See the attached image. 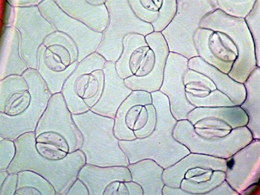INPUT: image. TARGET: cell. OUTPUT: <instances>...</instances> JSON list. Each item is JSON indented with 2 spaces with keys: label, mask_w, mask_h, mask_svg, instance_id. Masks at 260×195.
<instances>
[{
  "label": "cell",
  "mask_w": 260,
  "mask_h": 195,
  "mask_svg": "<svg viewBox=\"0 0 260 195\" xmlns=\"http://www.w3.org/2000/svg\"><path fill=\"white\" fill-rule=\"evenodd\" d=\"M14 142L16 153L7 170L9 173H18L24 170L35 172L53 186L58 195L67 194L86 164L85 156L80 149L69 153L59 161L43 158L36 149L35 133L21 135Z\"/></svg>",
  "instance_id": "2"
},
{
  "label": "cell",
  "mask_w": 260,
  "mask_h": 195,
  "mask_svg": "<svg viewBox=\"0 0 260 195\" xmlns=\"http://www.w3.org/2000/svg\"><path fill=\"white\" fill-rule=\"evenodd\" d=\"M153 107L151 93L133 91L119 107L114 118L116 137L120 141L136 140L134 132L146 125Z\"/></svg>",
  "instance_id": "10"
},
{
  "label": "cell",
  "mask_w": 260,
  "mask_h": 195,
  "mask_svg": "<svg viewBox=\"0 0 260 195\" xmlns=\"http://www.w3.org/2000/svg\"><path fill=\"white\" fill-rule=\"evenodd\" d=\"M193 41L199 56L222 73L230 72L238 51L226 34L200 28L194 34Z\"/></svg>",
  "instance_id": "11"
},
{
  "label": "cell",
  "mask_w": 260,
  "mask_h": 195,
  "mask_svg": "<svg viewBox=\"0 0 260 195\" xmlns=\"http://www.w3.org/2000/svg\"><path fill=\"white\" fill-rule=\"evenodd\" d=\"M67 195H90L89 190L85 184L77 179L73 183Z\"/></svg>",
  "instance_id": "25"
},
{
  "label": "cell",
  "mask_w": 260,
  "mask_h": 195,
  "mask_svg": "<svg viewBox=\"0 0 260 195\" xmlns=\"http://www.w3.org/2000/svg\"><path fill=\"white\" fill-rule=\"evenodd\" d=\"M188 59L177 53L170 52L167 59L162 83L159 91L169 99L171 112L176 119H187L194 106L186 97L184 76Z\"/></svg>",
  "instance_id": "9"
},
{
  "label": "cell",
  "mask_w": 260,
  "mask_h": 195,
  "mask_svg": "<svg viewBox=\"0 0 260 195\" xmlns=\"http://www.w3.org/2000/svg\"><path fill=\"white\" fill-rule=\"evenodd\" d=\"M16 153L15 142L0 137V171L8 169L15 157Z\"/></svg>",
  "instance_id": "21"
},
{
  "label": "cell",
  "mask_w": 260,
  "mask_h": 195,
  "mask_svg": "<svg viewBox=\"0 0 260 195\" xmlns=\"http://www.w3.org/2000/svg\"><path fill=\"white\" fill-rule=\"evenodd\" d=\"M127 167L131 173L132 180L141 186L143 194H162L164 169L155 161L143 159L130 164Z\"/></svg>",
  "instance_id": "16"
},
{
  "label": "cell",
  "mask_w": 260,
  "mask_h": 195,
  "mask_svg": "<svg viewBox=\"0 0 260 195\" xmlns=\"http://www.w3.org/2000/svg\"><path fill=\"white\" fill-rule=\"evenodd\" d=\"M15 195H42V194L40 190L36 188L28 186H22L17 188Z\"/></svg>",
  "instance_id": "26"
},
{
  "label": "cell",
  "mask_w": 260,
  "mask_h": 195,
  "mask_svg": "<svg viewBox=\"0 0 260 195\" xmlns=\"http://www.w3.org/2000/svg\"><path fill=\"white\" fill-rule=\"evenodd\" d=\"M150 50L145 37L137 34L127 35L123 41V50L115 62L118 76L125 80L136 77Z\"/></svg>",
  "instance_id": "13"
},
{
  "label": "cell",
  "mask_w": 260,
  "mask_h": 195,
  "mask_svg": "<svg viewBox=\"0 0 260 195\" xmlns=\"http://www.w3.org/2000/svg\"><path fill=\"white\" fill-rule=\"evenodd\" d=\"M177 11V0H163L159 17L151 26L154 32H161L171 23Z\"/></svg>",
  "instance_id": "20"
},
{
  "label": "cell",
  "mask_w": 260,
  "mask_h": 195,
  "mask_svg": "<svg viewBox=\"0 0 260 195\" xmlns=\"http://www.w3.org/2000/svg\"><path fill=\"white\" fill-rule=\"evenodd\" d=\"M103 72L104 83L102 95L90 110L99 115L114 119L119 107L133 91L127 87L124 80L117 74L115 62L106 61Z\"/></svg>",
  "instance_id": "12"
},
{
  "label": "cell",
  "mask_w": 260,
  "mask_h": 195,
  "mask_svg": "<svg viewBox=\"0 0 260 195\" xmlns=\"http://www.w3.org/2000/svg\"><path fill=\"white\" fill-rule=\"evenodd\" d=\"M116 195H129L127 188L124 182H120V186Z\"/></svg>",
  "instance_id": "29"
},
{
  "label": "cell",
  "mask_w": 260,
  "mask_h": 195,
  "mask_svg": "<svg viewBox=\"0 0 260 195\" xmlns=\"http://www.w3.org/2000/svg\"><path fill=\"white\" fill-rule=\"evenodd\" d=\"M36 149L43 158L51 161H59L64 159L69 153L50 144L36 143Z\"/></svg>",
  "instance_id": "23"
},
{
  "label": "cell",
  "mask_w": 260,
  "mask_h": 195,
  "mask_svg": "<svg viewBox=\"0 0 260 195\" xmlns=\"http://www.w3.org/2000/svg\"><path fill=\"white\" fill-rule=\"evenodd\" d=\"M106 60L95 52L82 60L64 83L62 95L72 115L90 110L103 92Z\"/></svg>",
  "instance_id": "4"
},
{
  "label": "cell",
  "mask_w": 260,
  "mask_h": 195,
  "mask_svg": "<svg viewBox=\"0 0 260 195\" xmlns=\"http://www.w3.org/2000/svg\"><path fill=\"white\" fill-rule=\"evenodd\" d=\"M10 175L8 170L0 171V185H2Z\"/></svg>",
  "instance_id": "30"
},
{
  "label": "cell",
  "mask_w": 260,
  "mask_h": 195,
  "mask_svg": "<svg viewBox=\"0 0 260 195\" xmlns=\"http://www.w3.org/2000/svg\"><path fill=\"white\" fill-rule=\"evenodd\" d=\"M234 161L233 160H230L228 162V166L229 168H232L234 165Z\"/></svg>",
  "instance_id": "31"
},
{
  "label": "cell",
  "mask_w": 260,
  "mask_h": 195,
  "mask_svg": "<svg viewBox=\"0 0 260 195\" xmlns=\"http://www.w3.org/2000/svg\"><path fill=\"white\" fill-rule=\"evenodd\" d=\"M259 4V0L255 1L252 10L244 19L253 40L256 67L259 68H260Z\"/></svg>",
  "instance_id": "18"
},
{
  "label": "cell",
  "mask_w": 260,
  "mask_h": 195,
  "mask_svg": "<svg viewBox=\"0 0 260 195\" xmlns=\"http://www.w3.org/2000/svg\"><path fill=\"white\" fill-rule=\"evenodd\" d=\"M255 1H216L218 9L236 18L245 19L252 10Z\"/></svg>",
  "instance_id": "19"
},
{
  "label": "cell",
  "mask_w": 260,
  "mask_h": 195,
  "mask_svg": "<svg viewBox=\"0 0 260 195\" xmlns=\"http://www.w3.org/2000/svg\"><path fill=\"white\" fill-rule=\"evenodd\" d=\"M36 142L50 144L70 153V146L67 140L54 132H45L39 134L36 137Z\"/></svg>",
  "instance_id": "22"
},
{
  "label": "cell",
  "mask_w": 260,
  "mask_h": 195,
  "mask_svg": "<svg viewBox=\"0 0 260 195\" xmlns=\"http://www.w3.org/2000/svg\"><path fill=\"white\" fill-rule=\"evenodd\" d=\"M78 179L87 187L90 195H103L108 185L115 181H132V176L127 167H102L86 164L80 171Z\"/></svg>",
  "instance_id": "14"
},
{
  "label": "cell",
  "mask_w": 260,
  "mask_h": 195,
  "mask_svg": "<svg viewBox=\"0 0 260 195\" xmlns=\"http://www.w3.org/2000/svg\"><path fill=\"white\" fill-rule=\"evenodd\" d=\"M73 118L82 136L80 150L85 156L86 164L102 167H127L128 158L114 134V119L91 110L73 115Z\"/></svg>",
  "instance_id": "3"
},
{
  "label": "cell",
  "mask_w": 260,
  "mask_h": 195,
  "mask_svg": "<svg viewBox=\"0 0 260 195\" xmlns=\"http://www.w3.org/2000/svg\"><path fill=\"white\" fill-rule=\"evenodd\" d=\"M127 188L129 195H143V191L141 186L133 181L124 182Z\"/></svg>",
  "instance_id": "27"
},
{
  "label": "cell",
  "mask_w": 260,
  "mask_h": 195,
  "mask_svg": "<svg viewBox=\"0 0 260 195\" xmlns=\"http://www.w3.org/2000/svg\"><path fill=\"white\" fill-rule=\"evenodd\" d=\"M145 39L150 50L137 76L125 79L124 83L133 91L151 93L159 91L161 88L170 52L161 32H154L146 36Z\"/></svg>",
  "instance_id": "8"
},
{
  "label": "cell",
  "mask_w": 260,
  "mask_h": 195,
  "mask_svg": "<svg viewBox=\"0 0 260 195\" xmlns=\"http://www.w3.org/2000/svg\"><path fill=\"white\" fill-rule=\"evenodd\" d=\"M49 131L57 133L67 140L70 146V153L80 149L82 146V135L69 108L61 115L51 114L46 110L38 122L35 133L36 137L43 132Z\"/></svg>",
  "instance_id": "15"
},
{
  "label": "cell",
  "mask_w": 260,
  "mask_h": 195,
  "mask_svg": "<svg viewBox=\"0 0 260 195\" xmlns=\"http://www.w3.org/2000/svg\"><path fill=\"white\" fill-rule=\"evenodd\" d=\"M119 181H115L108 185L105 188L103 195H116L120 186Z\"/></svg>",
  "instance_id": "28"
},
{
  "label": "cell",
  "mask_w": 260,
  "mask_h": 195,
  "mask_svg": "<svg viewBox=\"0 0 260 195\" xmlns=\"http://www.w3.org/2000/svg\"><path fill=\"white\" fill-rule=\"evenodd\" d=\"M200 28L224 33L233 41L238 56L228 75L234 79L237 76L236 81L238 74L241 75V81L245 82L257 67L253 40L245 19L230 16L216 9L203 18Z\"/></svg>",
  "instance_id": "6"
},
{
  "label": "cell",
  "mask_w": 260,
  "mask_h": 195,
  "mask_svg": "<svg viewBox=\"0 0 260 195\" xmlns=\"http://www.w3.org/2000/svg\"><path fill=\"white\" fill-rule=\"evenodd\" d=\"M18 175L17 187L28 186L38 189L42 195H57L53 186L38 173L30 170H24L18 172Z\"/></svg>",
  "instance_id": "17"
},
{
  "label": "cell",
  "mask_w": 260,
  "mask_h": 195,
  "mask_svg": "<svg viewBox=\"0 0 260 195\" xmlns=\"http://www.w3.org/2000/svg\"><path fill=\"white\" fill-rule=\"evenodd\" d=\"M110 22L103 33L97 53L106 61L116 62L122 52L126 36L137 34L145 37L154 32L151 24L144 22L135 14L128 0L107 1L105 3Z\"/></svg>",
  "instance_id": "7"
},
{
  "label": "cell",
  "mask_w": 260,
  "mask_h": 195,
  "mask_svg": "<svg viewBox=\"0 0 260 195\" xmlns=\"http://www.w3.org/2000/svg\"><path fill=\"white\" fill-rule=\"evenodd\" d=\"M216 9V1L177 0L176 14L161 32L169 52L188 59L199 56L193 41L194 34L200 28L203 18Z\"/></svg>",
  "instance_id": "5"
},
{
  "label": "cell",
  "mask_w": 260,
  "mask_h": 195,
  "mask_svg": "<svg viewBox=\"0 0 260 195\" xmlns=\"http://www.w3.org/2000/svg\"><path fill=\"white\" fill-rule=\"evenodd\" d=\"M18 181V173H10L3 183L0 185V195H15Z\"/></svg>",
  "instance_id": "24"
},
{
  "label": "cell",
  "mask_w": 260,
  "mask_h": 195,
  "mask_svg": "<svg viewBox=\"0 0 260 195\" xmlns=\"http://www.w3.org/2000/svg\"><path fill=\"white\" fill-rule=\"evenodd\" d=\"M156 113V124L147 137L132 141H120L119 146L129 163L153 159L164 169L174 165L188 154L187 149L173 138L177 120L173 117L167 96L160 91L151 93Z\"/></svg>",
  "instance_id": "1"
}]
</instances>
